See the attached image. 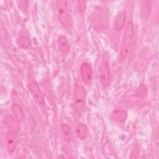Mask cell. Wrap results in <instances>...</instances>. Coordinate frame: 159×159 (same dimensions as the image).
Listing matches in <instances>:
<instances>
[{
	"label": "cell",
	"instance_id": "9c48e42d",
	"mask_svg": "<svg viewBox=\"0 0 159 159\" xmlns=\"http://www.w3.org/2000/svg\"><path fill=\"white\" fill-rule=\"evenodd\" d=\"M58 43L59 50L63 54H66L69 52L70 46L68 43L67 39L65 36L61 35L59 37L58 40Z\"/></svg>",
	"mask_w": 159,
	"mask_h": 159
},
{
	"label": "cell",
	"instance_id": "ba28073f",
	"mask_svg": "<svg viewBox=\"0 0 159 159\" xmlns=\"http://www.w3.org/2000/svg\"><path fill=\"white\" fill-rule=\"evenodd\" d=\"M127 117V113L124 111L116 110L111 114L112 119L117 123L123 122Z\"/></svg>",
	"mask_w": 159,
	"mask_h": 159
},
{
	"label": "cell",
	"instance_id": "7c38bea8",
	"mask_svg": "<svg viewBox=\"0 0 159 159\" xmlns=\"http://www.w3.org/2000/svg\"><path fill=\"white\" fill-rule=\"evenodd\" d=\"M61 130L64 140L66 142H70L71 140V131L70 126L66 124H62Z\"/></svg>",
	"mask_w": 159,
	"mask_h": 159
},
{
	"label": "cell",
	"instance_id": "3957f363",
	"mask_svg": "<svg viewBox=\"0 0 159 159\" xmlns=\"http://www.w3.org/2000/svg\"><path fill=\"white\" fill-rule=\"evenodd\" d=\"M86 98V90L81 85L76 84L75 86L74 91V101L73 107L78 113H81L84 107Z\"/></svg>",
	"mask_w": 159,
	"mask_h": 159
},
{
	"label": "cell",
	"instance_id": "6da1fadb",
	"mask_svg": "<svg viewBox=\"0 0 159 159\" xmlns=\"http://www.w3.org/2000/svg\"><path fill=\"white\" fill-rule=\"evenodd\" d=\"M134 36V25L131 22L127 23L125 26L124 35L122 37L121 48H120V57L122 59H125L129 52L132 39Z\"/></svg>",
	"mask_w": 159,
	"mask_h": 159
},
{
	"label": "cell",
	"instance_id": "5bb4252c",
	"mask_svg": "<svg viewBox=\"0 0 159 159\" xmlns=\"http://www.w3.org/2000/svg\"><path fill=\"white\" fill-rule=\"evenodd\" d=\"M17 44L22 48H27L30 45V42L29 38H27V37L22 36L20 37L18 39Z\"/></svg>",
	"mask_w": 159,
	"mask_h": 159
},
{
	"label": "cell",
	"instance_id": "8992f818",
	"mask_svg": "<svg viewBox=\"0 0 159 159\" xmlns=\"http://www.w3.org/2000/svg\"><path fill=\"white\" fill-rule=\"evenodd\" d=\"M80 73L83 81L86 84H89L91 82L92 69L90 65L88 63H84L80 68Z\"/></svg>",
	"mask_w": 159,
	"mask_h": 159
},
{
	"label": "cell",
	"instance_id": "52a82bcc",
	"mask_svg": "<svg viewBox=\"0 0 159 159\" xmlns=\"http://www.w3.org/2000/svg\"><path fill=\"white\" fill-rule=\"evenodd\" d=\"M126 15L125 12H120L116 16L114 22V29L116 30H122L125 22Z\"/></svg>",
	"mask_w": 159,
	"mask_h": 159
},
{
	"label": "cell",
	"instance_id": "9a60e30c",
	"mask_svg": "<svg viewBox=\"0 0 159 159\" xmlns=\"http://www.w3.org/2000/svg\"><path fill=\"white\" fill-rule=\"evenodd\" d=\"M78 8L80 12H83L85 9V2L83 1H78L77 2Z\"/></svg>",
	"mask_w": 159,
	"mask_h": 159
},
{
	"label": "cell",
	"instance_id": "4fadbf2b",
	"mask_svg": "<svg viewBox=\"0 0 159 159\" xmlns=\"http://www.w3.org/2000/svg\"><path fill=\"white\" fill-rule=\"evenodd\" d=\"M76 134L80 139L84 140L88 134L87 127L83 124H79L76 127Z\"/></svg>",
	"mask_w": 159,
	"mask_h": 159
},
{
	"label": "cell",
	"instance_id": "5b68a950",
	"mask_svg": "<svg viewBox=\"0 0 159 159\" xmlns=\"http://www.w3.org/2000/svg\"><path fill=\"white\" fill-rule=\"evenodd\" d=\"M99 80L103 86L107 87L109 86L110 83V72L108 61L106 59L102 60L100 66Z\"/></svg>",
	"mask_w": 159,
	"mask_h": 159
},
{
	"label": "cell",
	"instance_id": "7a4b0ae2",
	"mask_svg": "<svg viewBox=\"0 0 159 159\" xmlns=\"http://www.w3.org/2000/svg\"><path fill=\"white\" fill-rule=\"evenodd\" d=\"M57 9L58 18L61 25L66 28H70L73 21L68 10L67 2L66 1L59 0L57 1Z\"/></svg>",
	"mask_w": 159,
	"mask_h": 159
},
{
	"label": "cell",
	"instance_id": "8fae6325",
	"mask_svg": "<svg viewBox=\"0 0 159 159\" xmlns=\"http://www.w3.org/2000/svg\"><path fill=\"white\" fill-rule=\"evenodd\" d=\"M6 144L7 148L9 152H12L14 151L16 145V142L14 135L12 134H8L6 135Z\"/></svg>",
	"mask_w": 159,
	"mask_h": 159
},
{
	"label": "cell",
	"instance_id": "277c9868",
	"mask_svg": "<svg viewBox=\"0 0 159 159\" xmlns=\"http://www.w3.org/2000/svg\"><path fill=\"white\" fill-rule=\"evenodd\" d=\"M27 86L34 100L39 105L44 104L43 98L37 83L34 80H30L28 82Z\"/></svg>",
	"mask_w": 159,
	"mask_h": 159
},
{
	"label": "cell",
	"instance_id": "30bf717a",
	"mask_svg": "<svg viewBox=\"0 0 159 159\" xmlns=\"http://www.w3.org/2000/svg\"><path fill=\"white\" fill-rule=\"evenodd\" d=\"M12 112L16 117V119L22 122L24 119V114L22 108L17 104H14L11 107Z\"/></svg>",
	"mask_w": 159,
	"mask_h": 159
}]
</instances>
